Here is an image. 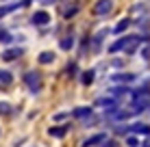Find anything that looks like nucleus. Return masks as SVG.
I'll return each instance as SVG.
<instances>
[{
  "label": "nucleus",
  "mask_w": 150,
  "mask_h": 147,
  "mask_svg": "<svg viewBox=\"0 0 150 147\" xmlns=\"http://www.w3.org/2000/svg\"><path fill=\"white\" fill-rule=\"evenodd\" d=\"M24 82H26V87L33 91V93H37L41 89V78H39L37 72H26L24 74Z\"/></svg>",
  "instance_id": "1"
},
{
  "label": "nucleus",
  "mask_w": 150,
  "mask_h": 147,
  "mask_svg": "<svg viewBox=\"0 0 150 147\" xmlns=\"http://www.w3.org/2000/svg\"><path fill=\"white\" fill-rule=\"evenodd\" d=\"M111 9H113L111 0H98L96 7H94V13L96 15H107V13H111Z\"/></svg>",
  "instance_id": "2"
},
{
  "label": "nucleus",
  "mask_w": 150,
  "mask_h": 147,
  "mask_svg": "<svg viewBox=\"0 0 150 147\" xmlns=\"http://www.w3.org/2000/svg\"><path fill=\"white\" fill-rule=\"evenodd\" d=\"M30 22H33L35 26H46V24L50 22V15L46 13V11H35L33 17H30Z\"/></svg>",
  "instance_id": "3"
},
{
  "label": "nucleus",
  "mask_w": 150,
  "mask_h": 147,
  "mask_svg": "<svg viewBox=\"0 0 150 147\" xmlns=\"http://www.w3.org/2000/svg\"><path fill=\"white\" fill-rule=\"evenodd\" d=\"M133 39H137V37H122V39H117V41L113 43L109 50H111V52H117V50H124V48H128V43H131Z\"/></svg>",
  "instance_id": "4"
},
{
  "label": "nucleus",
  "mask_w": 150,
  "mask_h": 147,
  "mask_svg": "<svg viewBox=\"0 0 150 147\" xmlns=\"http://www.w3.org/2000/svg\"><path fill=\"white\" fill-rule=\"evenodd\" d=\"M20 54H22V50L20 48H11V50H4L2 52V61H15L20 56Z\"/></svg>",
  "instance_id": "5"
},
{
  "label": "nucleus",
  "mask_w": 150,
  "mask_h": 147,
  "mask_svg": "<svg viewBox=\"0 0 150 147\" xmlns=\"http://www.w3.org/2000/svg\"><path fill=\"white\" fill-rule=\"evenodd\" d=\"M11 82H13L11 72H7V69H0V87H9Z\"/></svg>",
  "instance_id": "6"
},
{
  "label": "nucleus",
  "mask_w": 150,
  "mask_h": 147,
  "mask_svg": "<svg viewBox=\"0 0 150 147\" xmlns=\"http://www.w3.org/2000/svg\"><path fill=\"white\" fill-rule=\"evenodd\" d=\"M100 141H105V134H96V136H89V139H85V143H83V147H94L98 145Z\"/></svg>",
  "instance_id": "7"
},
{
  "label": "nucleus",
  "mask_w": 150,
  "mask_h": 147,
  "mask_svg": "<svg viewBox=\"0 0 150 147\" xmlns=\"http://www.w3.org/2000/svg\"><path fill=\"white\" fill-rule=\"evenodd\" d=\"M54 61V52H41L39 54V63L41 65H48V63H52Z\"/></svg>",
  "instance_id": "8"
},
{
  "label": "nucleus",
  "mask_w": 150,
  "mask_h": 147,
  "mask_svg": "<svg viewBox=\"0 0 150 147\" xmlns=\"http://www.w3.org/2000/svg\"><path fill=\"white\" fill-rule=\"evenodd\" d=\"M81 82H83V84H91V82H94V69H87V72H83Z\"/></svg>",
  "instance_id": "9"
},
{
  "label": "nucleus",
  "mask_w": 150,
  "mask_h": 147,
  "mask_svg": "<svg viewBox=\"0 0 150 147\" xmlns=\"http://www.w3.org/2000/svg\"><path fill=\"white\" fill-rule=\"evenodd\" d=\"M72 115H74V117H79V119H83V117H89V115H91V108H85V106H81V108H76Z\"/></svg>",
  "instance_id": "10"
},
{
  "label": "nucleus",
  "mask_w": 150,
  "mask_h": 147,
  "mask_svg": "<svg viewBox=\"0 0 150 147\" xmlns=\"http://www.w3.org/2000/svg\"><path fill=\"white\" fill-rule=\"evenodd\" d=\"M133 132H137V134H148L150 128H148L146 123H135V125H133Z\"/></svg>",
  "instance_id": "11"
},
{
  "label": "nucleus",
  "mask_w": 150,
  "mask_h": 147,
  "mask_svg": "<svg viewBox=\"0 0 150 147\" xmlns=\"http://www.w3.org/2000/svg\"><path fill=\"white\" fill-rule=\"evenodd\" d=\"M113 78H115L117 82H131L135 76H133V74H117V76H113Z\"/></svg>",
  "instance_id": "12"
},
{
  "label": "nucleus",
  "mask_w": 150,
  "mask_h": 147,
  "mask_svg": "<svg viewBox=\"0 0 150 147\" xmlns=\"http://www.w3.org/2000/svg\"><path fill=\"white\" fill-rule=\"evenodd\" d=\"M48 132L52 134V136H63L65 132H68V125H63V128H50Z\"/></svg>",
  "instance_id": "13"
},
{
  "label": "nucleus",
  "mask_w": 150,
  "mask_h": 147,
  "mask_svg": "<svg viewBox=\"0 0 150 147\" xmlns=\"http://www.w3.org/2000/svg\"><path fill=\"white\" fill-rule=\"evenodd\" d=\"M18 7H22V4H11V7H0V17H2V15H7L9 11H13V9H18Z\"/></svg>",
  "instance_id": "14"
},
{
  "label": "nucleus",
  "mask_w": 150,
  "mask_h": 147,
  "mask_svg": "<svg viewBox=\"0 0 150 147\" xmlns=\"http://www.w3.org/2000/svg\"><path fill=\"white\" fill-rule=\"evenodd\" d=\"M128 24H131L128 20H122V22L115 26V33H122V30H126V28H128Z\"/></svg>",
  "instance_id": "15"
},
{
  "label": "nucleus",
  "mask_w": 150,
  "mask_h": 147,
  "mask_svg": "<svg viewBox=\"0 0 150 147\" xmlns=\"http://www.w3.org/2000/svg\"><path fill=\"white\" fill-rule=\"evenodd\" d=\"M72 45H74V41H72V37H65L63 41H61V48H63V50H70Z\"/></svg>",
  "instance_id": "16"
},
{
  "label": "nucleus",
  "mask_w": 150,
  "mask_h": 147,
  "mask_svg": "<svg viewBox=\"0 0 150 147\" xmlns=\"http://www.w3.org/2000/svg\"><path fill=\"white\" fill-rule=\"evenodd\" d=\"M9 110H11V106H9L7 102H0V115H7Z\"/></svg>",
  "instance_id": "17"
},
{
  "label": "nucleus",
  "mask_w": 150,
  "mask_h": 147,
  "mask_svg": "<svg viewBox=\"0 0 150 147\" xmlns=\"http://www.w3.org/2000/svg\"><path fill=\"white\" fill-rule=\"evenodd\" d=\"M98 104H100V106H111L113 100H105V98H102V100H98Z\"/></svg>",
  "instance_id": "18"
},
{
  "label": "nucleus",
  "mask_w": 150,
  "mask_h": 147,
  "mask_svg": "<svg viewBox=\"0 0 150 147\" xmlns=\"http://www.w3.org/2000/svg\"><path fill=\"white\" fill-rule=\"evenodd\" d=\"M128 145H131V147L137 145V139H135V136H131V139H128Z\"/></svg>",
  "instance_id": "19"
},
{
  "label": "nucleus",
  "mask_w": 150,
  "mask_h": 147,
  "mask_svg": "<svg viewBox=\"0 0 150 147\" xmlns=\"http://www.w3.org/2000/svg\"><path fill=\"white\" fill-rule=\"evenodd\" d=\"M144 56H146V59H150V48H146V50H144Z\"/></svg>",
  "instance_id": "20"
},
{
  "label": "nucleus",
  "mask_w": 150,
  "mask_h": 147,
  "mask_svg": "<svg viewBox=\"0 0 150 147\" xmlns=\"http://www.w3.org/2000/svg\"><path fill=\"white\" fill-rule=\"evenodd\" d=\"M41 2H54V0H41Z\"/></svg>",
  "instance_id": "21"
}]
</instances>
